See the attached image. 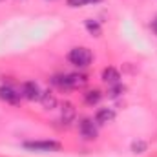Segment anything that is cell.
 Instances as JSON below:
<instances>
[{
	"label": "cell",
	"mask_w": 157,
	"mask_h": 157,
	"mask_svg": "<svg viewBox=\"0 0 157 157\" xmlns=\"http://www.w3.org/2000/svg\"><path fill=\"white\" fill-rule=\"evenodd\" d=\"M124 91V86L119 82V84H113L112 88H110V91H108V97H112V99H115V97H119L121 93Z\"/></svg>",
	"instance_id": "4fadbf2b"
},
{
	"label": "cell",
	"mask_w": 157,
	"mask_h": 157,
	"mask_svg": "<svg viewBox=\"0 0 157 157\" xmlns=\"http://www.w3.org/2000/svg\"><path fill=\"white\" fill-rule=\"evenodd\" d=\"M40 102H42V106L46 108V110H53L55 106H57V97H55V93L53 91H42V95H40Z\"/></svg>",
	"instance_id": "30bf717a"
},
{
	"label": "cell",
	"mask_w": 157,
	"mask_h": 157,
	"mask_svg": "<svg viewBox=\"0 0 157 157\" xmlns=\"http://www.w3.org/2000/svg\"><path fill=\"white\" fill-rule=\"evenodd\" d=\"M146 148H148V144H146L144 141H135V143L132 144V150H133L135 154H143V152H146Z\"/></svg>",
	"instance_id": "5bb4252c"
},
{
	"label": "cell",
	"mask_w": 157,
	"mask_h": 157,
	"mask_svg": "<svg viewBox=\"0 0 157 157\" xmlns=\"http://www.w3.org/2000/svg\"><path fill=\"white\" fill-rule=\"evenodd\" d=\"M0 99L9 102V104H17L20 101V93H17V90L11 86H2L0 88Z\"/></svg>",
	"instance_id": "8992f818"
},
{
	"label": "cell",
	"mask_w": 157,
	"mask_h": 157,
	"mask_svg": "<svg viewBox=\"0 0 157 157\" xmlns=\"http://www.w3.org/2000/svg\"><path fill=\"white\" fill-rule=\"evenodd\" d=\"M78 130H80V135L84 139H88V141L97 137V126H95V122L91 119H82L78 122Z\"/></svg>",
	"instance_id": "5b68a950"
},
{
	"label": "cell",
	"mask_w": 157,
	"mask_h": 157,
	"mask_svg": "<svg viewBox=\"0 0 157 157\" xmlns=\"http://www.w3.org/2000/svg\"><path fill=\"white\" fill-rule=\"evenodd\" d=\"M90 2H101V0H68V6H71V7H82V6H86Z\"/></svg>",
	"instance_id": "9a60e30c"
},
{
	"label": "cell",
	"mask_w": 157,
	"mask_h": 157,
	"mask_svg": "<svg viewBox=\"0 0 157 157\" xmlns=\"http://www.w3.org/2000/svg\"><path fill=\"white\" fill-rule=\"evenodd\" d=\"M113 119H115V112L112 108H101L95 113V122L97 124H106V122H112Z\"/></svg>",
	"instance_id": "ba28073f"
},
{
	"label": "cell",
	"mask_w": 157,
	"mask_h": 157,
	"mask_svg": "<svg viewBox=\"0 0 157 157\" xmlns=\"http://www.w3.org/2000/svg\"><path fill=\"white\" fill-rule=\"evenodd\" d=\"M24 148L33 152H59L62 144L59 141H28L24 143Z\"/></svg>",
	"instance_id": "3957f363"
},
{
	"label": "cell",
	"mask_w": 157,
	"mask_h": 157,
	"mask_svg": "<svg viewBox=\"0 0 157 157\" xmlns=\"http://www.w3.org/2000/svg\"><path fill=\"white\" fill-rule=\"evenodd\" d=\"M88 78L84 75H78V73H70V75H57L53 78V82L59 86V88H64V90H71V88H82L86 84Z\"/></svg>",
	"instance_id": "6da1fadb"
},
{
	"label": "cell",
	"mask_w": 157,
	"mask_h": 157,
	"mask_svg": "<svg viewBox=\"0 0 157 157\" xmlns=\"http://www.w3.org/2000/svg\"><path fill=\"white\" fill-rule=\"evenodd\" d=\"M152 29H154V31L157 33V18L154 20V22H152Z\"/></svg>",
	"instance_id": "2e32d148"
},
{
	"label": "cell",
	"mask_w": 157,
	"mask_h": 157,
	"mask_svg": "<svg viewBox=\"0 0 157 157\" xmlns=\"http://www.w3.org/2000/svg\"><path fill=\"white\" fill-rule=\"evenodd\" d=\"M86 29L91 33V35H95V37H99L101 35V24L99 22H95V20H86Z\"/></svg>",
	"instance_id": "7c38bea8"
},
{
	"label": "cell",
	"mask_w": 157,
	"mask_h": 157,
	"mask_svg": "<svg viewBox=\"0 0 157 157\" xmlns=\"http://www.w3.org/2000/svg\"><path fill=\"white\" fill-rule=\"evenodd\" d=\"M68 60H70L71 64L78 66V68H86V66L91 64L93 55H91V51H90L88 48H73V49L70 51V55H68Z\"/></svg>",
	"instance_id": "7a4b0ae2"
},
{
	"label": "cell",
	"mask_w": 157,
	"mask_h": 157,
	"mask_svg": "<svg viewBox=\"0 0 157 157\" xmlns=\"http://www.w3.org/2000/svg\"><path fill=\"white\" fill-rule=\"evenodd\" d=\"M101 91L99 90H93V91H88L86 95H84V101H86V104H90V106H93V104H97L99 101H101Z\"/></svg>",
	"instance_id": "8fae6325"
},
{
	"label": "cell",
	"mask_w": 157,
	"mask_h": 157,
	"mask_svg": "<svg viewBox=\"0 0 157 157\" xmlns=\"http://www.w3.org/2000/svg\"><path fill=\"white\" fill-rule=\"evenodd\" d=\"M22 97H26L28 101H40V95H42V91H40L39 84L37 82H33V80H28V82H24L22 84V93H20Z\"/></svg>",
	"instance_id": "277c9868"
},
{
	"label": "cell",
	"mask_w": 157,
	"mask_h": 157,
	"mask_svg": "<svg viewBox=\"0 0 157 157\" xmlns=\"http://www.w3.org/2000/svg\"><path fill=\"white\" fill-rule=\"evenodd\" d=\"M102 80L106 82V84H110V86H113V84H119L121 82V73H119L115 68H106L104 71H102Z\"/></svg>",
	"instance_id": "9c48e42d"
},
{
	"label": "cell",
	"mask_w": 157,
	"mask_h": 157,
	"mask_svg": "<svg viewBox=\"0 0 157 157\" xmlns=\"http://www.w3.org/2000/svg\"><path fill=\"white\" fill-rule=\"evenodd\" d=\"M75 115H77V112H75L73 104L71 102H64L62 108H60V119H62V122L64 124H71L75 121Z\"/></svg>",
	"instance_id": "52a82bcc"
}]
</instances>
